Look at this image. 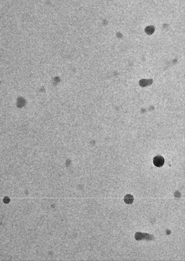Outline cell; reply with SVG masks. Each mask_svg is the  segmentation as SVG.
<instances>
[{
  "mask_svg": "<svg viewBox=\"0 0 185 261\" xmlns=\"http://www.w3.org/2000/svg\"><path fill=\"white\" fill-rule=\"evenodd\" d=\"M164 162L165 161L163 157L161 156H158L154 157L153 161L154 165L157 167H161L163 166L164 165Z\"/></svg>",
  "mask_w": 185,
  "mask_h": 261,
  "instance_id": "6da1fadb",
  "label": "cell"
},
{
  "mask_svg": "<svg viewBox=\"0 0 185 261\" xmlns=\"http://www.w3.org/2000/svg\"><path fill=\"white\" fill-rule=\"evenodd\" d=\"M145 31L147 34H151L153 33V32H154V28L152 26L148 27L146 28Z\"/></svg>",
  "mask_w": 185,
  "mask_h": 261,
  "instance_id": "7a4b0ae2",
  "label": "cell"
}]
</instances>
